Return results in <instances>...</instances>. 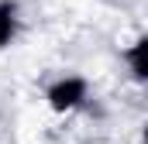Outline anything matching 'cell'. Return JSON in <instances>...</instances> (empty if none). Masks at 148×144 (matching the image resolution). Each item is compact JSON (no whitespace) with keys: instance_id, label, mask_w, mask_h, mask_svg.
I'll return each mask as SVG.
<instances>
[{"instance_id":"cell-2","label":"cell","mask_w":148,"mask_h":144,"mask_svg":"<svg viewBox=\"0 0 148 144\" xmlns=\"http://www.w3.org/2000/svg\"><path fill=\"white\" fill-rule=\"evenodd\" d=\"M124 58H127V65H131V75H134L138 82H145L148 79V38H138V41L124 52Z\"/></svg>"},{"instance_id":"cell-1","label":"cell","mask_w":148,"mask_h":144,"mask_svg":"<svg viewBox=\"0 0 148 144\" xmlns=\"http://www.w3.org/2000/svg\"><path fill=\"white\" fill-rule=\"evenodd\" d=\"M86 93H90V86H86L83 75H62V79H55L48 86L45 100H48V107L55 113H73V110H79L86 103Z\"/></svg>"},{"instance_id":"cell-3","label":"cell","mask_w":148,"mask_h":144,"mask_svg":"<svg viewBox=\"0 0 148 144\" xmlns=\"http://www.w3.org/2000/svg\"><path fill=\"white\" fill-rule=\"evenodd\" d=\"M17 3L14 0H0V48H7L17 38Z\"/></svg>"}]
</instances>
